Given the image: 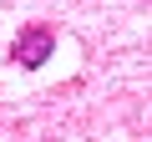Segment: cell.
Returning <instances> with one entry per match:
<instances>
[{
  "label": "cell",
  "mask_w": 152,
  "mask_h": 142,
  "mask_svg": "<svg viewBox=\"0 0 152 142\" xmlns=\"http://www.w3.org/2000/svg\"><path fill=\"white\" fill-rule=\"evenodd\" d=\"M51 51H56V36H51L46 26H26V31L10 41V61H15V66H26V71L46 66V61H51Z\"/></svg>",
  "instance_id": "6da1fadb"
}]
</instances>
